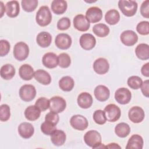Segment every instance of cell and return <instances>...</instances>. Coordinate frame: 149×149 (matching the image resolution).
Listing matches in <instances>:
<instances>
[{
	"label": "cell",
	"mask_w": 149,
	"mask_h": 149,
	"mask_svg": "<svg viewBox=\"0 0 149 149\" xmlns=\"http://www.w3.org/2000/svg\"><path fill=\"white\" fill-rule=\"evenodd\" d=\"M135 53L139 59L148 60L149 59V45L144 43L139 44L135 49Z\"/></svg>",
	"instance_id": "cell-29"
},
{
	"label": "cell",
	"mask_w": 149,
	"mask_h": 149,
	"mask_svg": "<svg viewBox=\"0 0 149 149\" xmlns=\"http://www.w3.org/2000/svg\"><path fill=\"white\" fill-rule=\"evenodd\" d=\"M137 3L135 1L120 0L118 2V7L122 13L127 17L134 16L137 10Z\"/></svg>",
	"instance_id": "cell-2"
},
{
	"label": "cell",
	"mask_w": 149,
	"mask_h": 149,
	"mask_svg": "<svg viewBox=\"0 0 149 149\" xmlns=\"http://www.w3.org/2000/svg\"><path fill=\"white\" fill-rule=\"evenodd\" d=\"M18 133L24 139L30 138L34 133L33 126L29 122H23L18 126Z\"/></svg>",
	"instance_id": "cell-18"
},
{
	"label": "cell",
	"mask_w": 149,
	"mask_h": 149,
	"mask_svg": "<svg viewBox=\"0 0 149 149\" xmlns=\"http://www.w3.org/2000/svg\"><path fill=\"white\" fill-rule=\"evenodd\" d=\"M84 141L88 146L93 148H97L101 144V136L98 131L91 130L85 133Z\"/></svg>",
	"instance_id": "cell-3"
},
{
	"label": "cell",
	"mask_w": 149,
	"mask_h": 149,
	"mask_svg": "<svg viewBox=\"0 0 149 149\" xmlns=\"http://www.w3.org/2000/svg\"><path fill=\"white\" fill-rule=\"evenodd\" d=\"M140 13L144 17H149V1H144L140 7Z\"/></svg>",
	"instance_id": "cell-46"
},
{
	"label": "cell",
	"mask_w": 149,
	"mask_h": 149,
	"mask_svg": "<svg viewBox=\"0 0 149 149\" xmlns=\"http://www.w3.org/2000/svg\"><path fill=\"white\" fill-rule=\"evenodd\" d=\"M86 17L90 23H95L98 22L102 18V12L98 7H90L86 12Z\"/></svg>",
	"instance_id": "cell-15"
},
{
	"label": "cell",
	"mask_w": 149,
	"mask_h": 149,
	"mask_svg": "<svg viewBox=\"0 0 149 149\" xmlns=\"http://www.w3.org/2000/svg\"><path fill=\"white\" fill-rule=\"evenodd\" d=\"M52 14L47 6H42L37 11L36 16V21L37 23L41 26H48L52 20Z\"/></svg>",
	"instance_id": "cell-1"
},
{
	"label": "cell",
	"mask_w": 149,
	"mask_h": 149,
	"mask_svg": "<svg viewBox=\"0 0 149 149\" xmlns=\"http://www.w3.org/2000/svg\"><path fill=\"white\" fill-rule=\"evenodd\" d=\"M72 40L69 35L65 33H61L56 36L55 40L56 46L61 49H67L72 45Z\"/></svg>",
	"instance_id": "cell-12"
},
{
	"label": "cell",
	"mask_w": 149,
	"mask_h": 149,
	"mask_svg": "<svg viewBox=\"0 0 149 149\" xmlns=\"http://www.w3.org/2000/svg\"><path fill=\"white\" fill-rule=\"evenodd\" d=\"M77 102L79 107L83 109H87L92 105L93 100L90 93L83 92L78 95Z\"/></svg>",
	"instance_id": "cell-19"
},
{
	"label": "cell",
	"mask_w": 149,
	"mask_h": 149,
	"mask_svg": "<svg viewBox=\"0 0 149 149\" xmlns=\"http://www.w3.org/2000/svg\"><path fill=\"white\" fill-rule=\"evenodd\" d=\"M106 148H121V147L119 146L117 143H112L108 144L107 146H106Z\"/></svg>",
	"instance_id": "cell-49"
},
{
	"label": "cell",
	"mask_w": 149,
	"mask_h": 149,
	"mask_svg": "<svg viewBox=\"0 0 149 149\" xmlns=\"http://www.w3.org/2000/svg\"><path fill=\"white\" fill-rule=\"evenodd\" d=\"M105 22L110 25L117 24L120 20V14L116 9H111L107 11L105 15Z\"/></svg>",
	"instance_id": "cell-33"
},
{
	"label": "cell",
	"mask_w": 149,
	"mask_h": 149,
	"mask_svg": "<svg viewBox=\"0 0 149 149\" xmlns=\"http://www.w3.org/2000/svg\"><path fill=\"white\" fill-rule=\"evenodd\" d=\"M58 65L62 68H68L71 63L70 56L66 53H61L58 56Z\"/></svg>",
	"instance_id": "cell-37"
},
{
	"label": "cell",
	"mask_w": 149,
	"mask_h": 149,
	"mask_svg": "<svg viewBox=\"0 0 149 149\" xmlns=\"http://www.w3.org/2000/svg\"><path fill=\"white\" fill-rule=\"evenodd\" d=\"M16 73L14 66L11 64H5L3 65L0 70V74L2 78L5 80H10L13 77Z\"/></svg>",
	"instance_id": "cell-30"
},
{
	"label": "cell",
	"mask_w": 149,
	"mask_h": 149,
	"mask_svg": "<svg viewBox=\"0 0 149 149\" xmlns=\"http://www.w3.org/2000/svg\"><path fill=\"white\" fill-rule=\"evenodd\" d=\"M109 69V64L108 61L104 58L97 59L93 63V69L98 74L107 73Z\"/></svg>",
	"instance_id": "cell-16"
},
{
	"label": "cell",
	"mask_w": 149,
	"mask_h": 149,
	"mask_svg": "<svg viewBox=\"0 0 149 149\" xmlns=\"http://www.w3.org/2000/svg\"><path fill=\"white\" fill-rule=\"evenodd\" d=\"M141 72L144 76L147 77H149V63L148 62L143 65L141 69Z\"/></svg>",
	"instance_id": "cell-48"
},
{
	"label": "cell",
	"mask_w": 149,
	"mask_h": 149,
	"mask_svg": "<svg viewBox=\"0 0 149 149\" xmlns=\"http://www.w3.org/2000/svg\"><path fill=\"white\" fill-rule=\"evenodd\" d=\"M36 95V90L31 84H24L19 90L20 98L24 101L29 102L32 101Z\"/></svg>",
	"instance_id": "cell-6"
},
{
	"label": "cell",
	"mask_w": 149,
	"mask_h": 149,
	"mask_svg": "<svg viewBox=\"0 0 149 149\" xmlns=\"http://www.w3.org/2000/svg\"><path fill=\"white\" fill-rule=\"evenodd\" d=\"M129 119L133 123H139L141 122L145 117L144 111L140 107L134 106L132 107L128 112Z\"/></svg>",
	"instance_id": "cell-11"
},
{
	"label": "cell",
	"mask_w": 149,
	"mask_h": 149,
	"mask_svg": "<svg viewBox=\"0 0 149 149\" xmlns=\"http://www.w3.org/2000/svg\"><path fill=\"white\" fill-rule=\"evenodd\" d=\"M94 95L96 99L101 102L107 101L110 95L109 88L104 85H98L94 89Z\"/></svg>",
	"instance_id": "cell-20"
},
{
	"label": "cell",
	"mask_w": 149,
	"mask_h": 149,
	"mask_svg": "<svg viewBox=\"0 0 149 149\" xmlns=\"http://www.w3.org/2000/svg\"><path fill=\"white\" fill-rule=\"evenodd\" d=\"M37 0H22L21 5L23 9L27 12L34 11L38 6Z\"/></svg>",
	"instance_id": "cell-35"
},
{
	"label": "cell",
	"mask_w": 149,
	"mask_h": 149,
	"mask_svg": "<svg viewBox=\"0 0 149 149\" xmlns=\"http://www.w3.org/2000/svg\"><path fill=\"white\" fill-rule=\"evenodd\" d=\"M94 121L98 125H104L107 122L105 112L101 109L96 110L93 113Z\"/></svg>",
	"instance_id": "cell-38"
},
{
	"label": "cell",
	"mask_w": 149,
	"mask_h": 149,
	"mask_svg": "<svg viewBox=\"0 0 149 149\" xmlns=\"http://www.w3.org/2000/svg\"><path fill=\"white\" fill-rule=\"evenodd\" d=\"M136 30L141 35H148L149 34V22L148 21L140 22L136 26Z\"/></svg>",
	"instance_id": "cell-40"
},
{
	"label": "cell",
	"mask_w": 149,
	"mask_h": 149,
	"mask_svg": "<svg viewBox=\"0 0 149 149\" xmlns=\"http://www.w3.org/2000/svg\"><path fill=\"white\" fill-rule=\"evenodd\" d=\"M93 33L99 37H105L109 33V28L104 23H98L93 27Z\"/></svg>",
	"instance_id": "cell-34"
},
{
	"label": "cell",
	"mask_w": 149,
	"mask_h": 149,
	"mask_svg": "<svg viewBox=\"0 0 149 149\" xmlns=\"http://www.w3.org/2000/svg\"><path fill=\"white\" fill-rule=\"evenodd\" d=\"M34 77L38 82L43 85H48L51 82V77L49 73L42 69H38L34 72Z\"/></svg>",
	"instance_id": "cell-23"
},
{
	"label": "cell",
	"mask_w": 149,
	"mask_h": 149,
	"mask_svg": "<svg viewBox=\"0 0 149 149\" xmlns=\"http://www.w3.org/2000/svg\"><path fill=\"white\" fill-rule=\"evenodd\" d=\"M66 107V101L61 97L54 96L49 100V110L57 113L63 112Z\"/></svg>",
	"instance_id": "cell-7"
},
{
	"label": "cell",
	"mask_w": 149,
	"mask_h": 149,
	"mask_svg": "<svg viewBox=\"0 0 149 149\" xmlns=\"http://www.w3.org/2000/svg\"><path fill=\"white\" fill-rule=\"evenodd\" d=\"M40 114V109L35 105L29 106L24 111L25 118L30 121H34L38 119Z\"/></svg>",
	"instance_id": "cell-27"
},
{
	"label": "cell",
	"mask_w": 149,
	"mask_h": 149,
	"mask_svg": "<svg viewBox=\"0 0 149 149\" xmlns=\"http://www.w3.org/2000/svg\"><path fill=\"white\" fill-rule=\"evenodd\" d=\"M19 74L23 80L27 81L30 80L34 76V69L30 65L24 64L20 67L19 70Z\"/></svg>",
	"instance_id": "cell-26"
},
{
	"label": "cell",
	"mask_w": 149,
	"mask_h": 149,
	"mask_svg": "<svg viewBox=\"0 0 149 149\" xmlns=\"http://www.w3.org/2000/svg\"><path fill=\"white\" fill-rule=\"evenodd\" d=\"M104 112L107 120L110 122L117 121L120 117L121 111L120 108L113 104L107 105L104 108Z\"/></svg>",
	"instance_id": "cell-5"
},
{
	"label": "cell",
	"mask_w": 149,
	"mask_h": 149,
	"mask_svg": "<svg viewBox=\"0 0 149 149\" xmlns=\"http://www.w3.org/2000/svg\"><path fill=\"white\" fill-rule=\"evenodd\" d=\"M35 105L41 111H45L49 108V100L45 97H40L36 101Z\"/></svg>",
	"instance_id": "cell-42"
},
{
	"label": "cell",
	"mask_w": 149,
	"mask_h": 149,
	"mask_svg": "<svg viewBox=\"0 0 149 149\" xmlns=\"http://www.w3.org/2000/svg\"><path fill=\"white\" fill-rule=\"evenodd\" d=\"M66 139L65 133L61 130L56 129L55 132L51 135V141L56 146H62Z\"/></svg>",
	"instance_id": "cell-25"
},
{
	"label": "cell",
	"mask_w": 149,
	"mask_h": 149,
	"mask_svg": "<svg viewBox=\"0 0 149 149\" xmlns=\"http://www.w3.org/2000/svg\"><path fill=\"white\" fill-rule=\"evenodd\" d=\"M70 123L73 128L80 131L86 129L88 125L86 118L81 115L72 116L70 119Z\"/></svg>",
	"instance_id": "cell-8"
},
{
	"label": "cell",
	"mask_w": 149,
	"mask_h": 149,
	"mask_svg": "<svg viewBox=\"0 0 149 149\" xmlns=\"http://www.w3.org/2000/svg\"><path fill=\"white\" fill-rule=\"evenodd\" d=\"M74 86V81L73 79L69 76L62 77L59 81V87L64 91H71L73 88Z\"/></svg>",
	"instance_id": "cell-31"
},
{
	"label": "cell",
	"mask_w": 149,
	"mask_h": 149,
	"mask_svg": "<svg viewBox=\"0 0 149 149\" xmlns=\"http://www.w3.org/2000/svg\"><path fill=\"white\" fill-rule=\"evenodd\" d=\"M132 98L130 91L125 87L119 88L115 93V99L120 104H128Z\"/></svg>",
	"instance_id": "cell-9"
},
{
	"label": "cell",
	"mask_w": 149,
	"mask_h": 149,
	"mask_svg": "<svg viewBox=\"0 0 149 149\" xmlns=\"http://www.w3.org/2000/svg\"><path fill=\"white\" fill-rule=\"evenodd\" d=\"M121 42L126 46L131 47L134 45L138 41L137 34L131 30L123 31L120 36Z\"/></svg>",
	"instance_id": "cell-10"
},
{
	"label": "cell",
	"mask_w": 149,
	"mask_h": 149,
	"mask_svg": "<svg viewBox=\"0 0 149 149\" xmlns=\"http://www.w3.org/2000/svg\"><path fill=\"white\" fill-rule=\"evenodd\" d=\"M10 116V108L7 104H2L0 107V120L6 122L9 119Z\"/></svg>",
	"instance_id": "cell-39"
},
{
	"label": "cell",
	"mask_w": 149,
	"mask_h": 149,
	"mask_svg": "<svg viewBox=\"0 0 149 149\" xmlns=\"http://www.w3.org/2000/svg\"><path fill=\"white\" fill-rule=\"evenodd\" d=\"M5 12L9 17H16L20 12L19 3L17 1H10L5 5Z\"/></svg>",
	"instance_id": "cell-21"
},
{
	"label": "cell",
	"mask_w": 149,
	"mask_h": 149,
	"mask_svg": "<svg viewBox=\"0 0 149 149\" xmlns=\"http://www.w3.org/2000/svg\"><path fill=\"white\" fill-rule=\"evenodd\" d=\"M42 62L43 65L47 68H55L58 65V56L54 52H47L44 55Z\"/></svg>",
	"instance_id": "cell-17"
},
{
	"label": "cell",
	"mask_w": 149,
	"mask_h": 149,
	"mask_svg": "<svg viewBox=\"0 0 149 149\" xmlns=\"http://www.w3.org/2000/svg\"><path fill=\"white\" fill-rule=\"evenodd\" d=\"M10 45L9 42L6 40H0V56H3L6 55L10 50Z\"/></svg>",
	"instance_id": "cell-45"
},
{
	"label": "cell",
	"mask_w": 149,
	"mask_h": 149,
	"mask_svg": "<svg viewBox=\"0 0 149 149\" xmlns=\"http://www.w3.org/2000/svg\"><path fill=\"white\" fill-rule=\"evenodd\" d=\"M79 42L80 47L84 50H91L95 47L96 40L91 34L85 33L80 37Z\"/></svg>",
	"instance_id": "cell-14"
},
{
	"label": "cell",
	"mask_w": 149,
	"mask_h": 149,
	"mask_svg": "<svg viewBox=\"0 0 149 149\" xmlns=\"http://www.w3.org/2000/svg\"><path fill=\"white\" fill-rule=\"evenodd\" d=\"M141 92L146 97H149V81L148 80H146L144 81L142 83V84L140 87Z\"/></svg>",
	"instance_id": "cell-47"
},
{
	"label": "cell",
	"mask_w": 149,
	"mask_h": 149,
	"mask_svg": "<svg viewBox=\"0 0 149 149\" xmlns=\"http://www.w3.org/2000/svg\"><path fill=\"white\" fill-rule=\"evenodd\" d=\"M59 120V115L57 113L50 111L48 113L45 117V121L49 123L56 125Z\"/></svg>",
	"instance_id": "cell-44"
},
{
	"label": "cell",
	"mask_w": 149,
	"mask_h": 149,
	"mask_svg": "<svg viewBox=\"0 0 149 149\" xmlns=\"http://www.w3.org/2000/svg\"><path fill=\"white\" fill-rule=\"evenodd\" d=\"M127 83L129 87L134 90H137L140 88L143 81L142 79L137 76H132L128 78Z\"/></svg>",
	"instance_id": "cell-36"
},
{
	"label": "cell",
	"mask_w": 149,
	"mask_h": 149,
	"mask_svg": "<svg viewBox=\"0 0 149 149\" xmlns=\"http://www.w3.org/2000/svg\"><path fill=\"white\" fill-rule=\"evenodd\" d=\"M73 22L74 28L80 31H86L90 27V22L82 14L76 15L74 17Z\"/></svg>",
	"instance_id": "cell-13"
},
{
	"label": "cell",
	"mask_w": 149,
	"mask_h": 149,
	"mask_svg": "<svg viewBox=\"0 0 149 149\" xmlns=\"http://www.w3.org/2000/svg\"><path fill=\"white\" fill-rule=\"evenodd\" d=\"M52 41L51 35L47 31H42L39 33L36 37V42L38 45L42 48H47L49 47Z\"/></svg>",
	"instance_id": "cell-22"
},
{
	"label": "cell",
	"mask_w": 149,
	"mask_h": 149,
	"mask_svg": "<svg viewBox=\"0 0 149 149\" xmlns=\"http://www.w3.org/2000/svg\"><path fill=\"white\" fill-rule=\"evenodd\" d=\"M130 132V127L129 125L125 122L118 123L115 127V133L117 136L120 138L127 137Z\"/></svg>",
	"instance_id": "cell-32"
},
{
	"label": "cell",
	"mask_w": 149,
	"mask_h": 149,
	"mask_svg": "<svg viewBox=\"0 0 149 149\" xmlns=\"http://www.w3.org/2000/svg\"><path fill=\"white\" fill-rule=\"evenodd\" d=\"M56 129V125L49 123L45 121L41 125V132L46 135H51Z\"/></svg>",
	"instance_id": "cell-41"
},
{
	"label": "cell",
	"mask_w": 149,
	"mask_h": 149,
	"mask_svg": "<svg viewBox=\"0 0 149 149\" xmlns=\"http://www.w3.org/2000/svg\"><path fill=\"white\" fill-rule=\"evenodd\" d=\"M70 20L67 17H63L60 19L57 22V28L59 30H66L70 26Z\"/></svg>",
	"instance_id": "cell-43"
},
{
	"label": "cell",
	"mask_w": 149,
	"mask_h": 149,
	"mask_svg": "<svg viewBox=\"0 0 149 149\" xmlns=\"http://www.w3.org/2000/svg\"><path fill=\"white\" fill-rule=\"evenodd\" d=\"M143 139L142 137L139 134H133L129 139L126 148H136L142 149L143 147Z\"/></svg>",
	"instance_id": "cell-24"
},
{
	"label": "cell",
	"mask_w": 149,
	"mask_h": 149,
	"mask_svg": "<svg viewBox=\"0 0 149 149\" xmlns=\"http://www.w3.org/2000/svg\"><path fill=\"white\" fill-rule=\"evenodd\" d=\"M1 3V17H2L3 15L4 12H5V6L3 5V3L2 2H0Z\"/></svg>",
	"instance_id": "cell-50"
},
{
	"label": "cell",
	"mask_w": 149,
	"mask_h": 149,
	"mask_svg": "<svg viewBox=\"0 0 149 149\" xmlns=\"http://www.w3.org/2000/svg\"><path fill=\"white\" fill-rule=\"evenodd\" d=\"M29 55V48L24 42L16 43L13 48V56L19 61L25 60Z\"/></svg>",
	"instance_id": "cell-4"
},
{
	"label": "cell",
	"mask_w": 149,
	"mask_h": 149,
	"mask_svg": "<svg viewBox=\"0 0 149 149\" xmlns=\"http://www.w3.org/2000/svg\"><path fill=\"white\" fill-rule=\"evenodd\" d=\"M51 10L56 15H62L65 13L68 8L67 2L64 0H54L51 3Z\"/></svg>",
	"instance_id": "cell-28"
}]
</instances>
